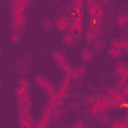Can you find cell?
I'll list each match as a JSON object with an SVG mask.
<instances>
[{"mask_svg":"<svg viewBox=\"0 0 128 128\" xmlns=\"http://www.w3.org/2000/svg\"><path fill=\"white\" fill-rule=\"evenodd\" d=\"M34 84H36L39 88H42V91L48 96L49 100H55V98H57V91H55L54 85H52V84H51V80H49V79H46L45 76L37 74V76L34 78Z\"/></svg>","mask_w":128,"mask_h":128,"instance_id":"6da1fadb","label":"cell"},{"mask_svg":"<svg viewBox=\"0 0 128 128\" xmlns=\"http://www.w3.org/2000/svg\"><path fill=\"white\" fill-rule=\"evenodd\" d=\"M52 58H54V61L57 63L58 68L63 72L64 74H70V76H72L73 67H72V64L68 63V60L66 58V55H64L61 51H54V52H52Z\"/></svg>","mask_w":128,"mask_h":128,"instance_id":"7a4b0ae2","label":"cell"},{"mask_svg":"<svg viewBox=\"0 0 128 128\" xmlns=\"http://www.w3.org/2000/svg\"><path fill=\"white\" fill-rule=\"evenodd\" d=\"M70 88H72V76H70V74H64V78L61 79L60 86L55 90V91H57V97L66 98L67 94H68V91H70Z\"/></svg>","mask_w":128,"mask_h":128,"instance_id":"3957f363","label":"cell"},{"mask_svg":"<svg viewBox=\"0 0 128 128\" xmlns=\"http://www.w3.org/2000/svg\"><path fill=\"white\" fill-rule=\"evenodd\" d=\"M20 127L24 128H34L36 127V122L32 118L30 112L28 110H24V109H20Z\"/></svg>","mask_w":128,"mask_h":128,"instance_id":"277c9868","label":"cell"},{"mask_svg":"<svg viewBox=\"0 0 128 128\" xmlns=\"http://www.w3.org/2000/svg\"><path fill=\"white\" fill-rule=\"evenodd\" d=\"M115 73H116L122 80H127L128 79V66L125 63L118 61V63L115 64Z\"/></svg>","mask_w":128,"mask_h":128,"instance_id":"5b68a950","label":"cell"},{"mask_svg":"<svg viewBox=\"0 0 128 128\" xmlns=\"http://www.w3.org/2000/svg\"><path fill=\"white\" fill-rule=\"evenodd\" d=\"M55 28L58 30V32L61 33H66L70 30V18H67V16H64V18H58L57 21H55Z\"/></svg>","mask_w":128,"mask_h":128,"instance_id":"8992f818","label":"cell"},{"mask_svg":"<svg viewBox=\"0 0 128 128\" xmlns=\"http://www.w3.org/2000/svg\"><path fill=\"white\" fill-rule=\"evenodd\" d=\"M84 30V22L82 20H70V30L68 32L73 33L76 37H79V34Z\"/></svg>","mask_w":128,"mask_h":128,"instance_id":"52a82bcc","label":"cell"},{"mask_svg":"<svg viewBox=\"0 0 128 128\" xmlns=\"http://www.w3.org/2000/svg\"><path fill=\"white\" fill-rule=\"evenodd\" d=\"M61 42H63L66 46H74L76 43H78V37L73 34V33H70V32H66L63 33V36H61Z\"/></svg>","mask_w":128,"mask_h":128,"instance_id":"ba28073f","label":"cell"},{"mask_svg":"<svg viewBox=\"0 0 128 128\" xmlns=\"http://www.w3.org/2000/svg\"><path fill=\"white\" fill-rule=\"evenodd\" d=\"M92 58H94V49L86 46L80 51V61L84 64H88L90 61H92Z\"/></svg>","mask_w":128,"mask_h":128,"instance_id":"9c48e42d","label":"cell"},{"mask_svg":"<svg viewBox=\"0 0 128 128\" xmlns=\"http://www.w3.org/2000/svg\"><path fill=\"white\" fill-rule=\"evenodd\" d=\"M85 73H86V67H85V64L78 66V67H73L72 79H80V78H84V76H85Z\"/></svg>","mask_w":128,"mask_h":128,"instance_id":"30bf717a","label":"cell"},{"mask_svg":"<svg viewBox=\"0 0 128 128\" xmlns=\"http://www.w3.org/2000/svg\"><path fill=\"white\" fill-rule=\"evenodd\" d=\"M122 49H119V48H113V46H110L109 49H107V55L112 58V60H119L121 57H122Z\"/></svg>","mask_w":128,"mask_h":128,"instance_id":"8fae6325","label":"cell"},{"mask_svg":"<svg viewBox=\"0 0 128 128\" xmlns=\"http://www.w3.org/2000/svg\"><path fill=\"white\" fill-rule=\"evenodd\" d=\"M51 121H52V119H51L49 116H40L39 121L36 122V127L34 128H48V125H49Z\"/></svg>","mask_w":128,"mask_h":128,"instance_id":"7c38bea8","label":"cell"},{"mask_svg":"<svg viewBox=\"0 0 128 128\" xmlns=\"http://www.w3.org/2000/svg\"><path fill=\"white\" fill-rule=\"evenodd\" d=\"M97 39V34L94 32V28L91 27V28H88L86 32H85V40L88 42V43H94V40Z\"/></svg>","mask_w":128,"mask_h":128,"instance_id":"4fadbf2b","label":"cell"},{"mask_svg":"<svg viewBox=\"0 0 128 128\" xmlns=\"http://www.w3.org/2000/svg\"><path fill=\"white\" fill-rule=\"evenodd\" d=\"M116 26L121 27V28L128 27V16L127 15H119V16H116Z\"/></svg>","mask_w":128,"mask_h":128,"instance_id":"5bb4252c","label":"cell"},{"mask_svg":"<svg viewBox=\"0 0 128 128\" xmlns=\"http://www.w3.org/2000/svg\"><path fill=\"white\" fill-rule=\"evenodd\" d=\"M30 80L28 79H26V78H21L20 80H18V88H21V90H24V91H30Z\"/></svg>","mask_w":128,"mask_h":128,"instance_id":"9a60e30c","label":"cell"},{"mask_svg":"<svg viewBox=\"0 0 128 128\" xmlns=\"http://www.w3.org/2000/svg\"><path fill=\"white\" fill-rule=\"evenodd\" d=\"M125 43H127V39H125V40H124V39H115V40H112V42H110V46L122 49V48L125 46Z\"/></svg>","mask_w":128,"mask_h":128,"instance_id":"2e32d148","label":"cell"},{"mask_svg":"<svg viewBox=\"0 0 128 128\" xmlns=\"http://www.w3.org/2000/svg\"><path fill=\"white\" fill-rule=\"evenodd\" d=\"M94 49H96V51H103V49H106V42L97 37L96 40H94Z\"/></svg>","mask_w":128,"mask_h":128,"instance_id":"e0dca14e","label":"cell"},{"mask_svg":"<svg viewBox=\"0 0 128 128\" xmlns=\"http://www.w3.org/2000/svg\"><path fill=\"white\" fill-rule=\"evenodd\" d=\"M61 115H63V109L58 107V106H54V109H52V112H51V119H57V118H60Z\"/></svg>","mask_w":128,"mask_h":128,"instance_id":"ac0fdd59","label":"cell"},{"mask_svg":"<svg viewBox=\"0 0 128 128\" xmlns=\"http://www.w3.org/2000/svg\"><path fill=\"white\" fill-rule=\"evenodd\" d=\"M9 40H10V43L16 45V43H20V42H21V34H20V33H16V32H12V33H10Z\"/></svg>","mask_w":128,"mask_h":128,"instance_id":"d6986e66","label":"cell"},{"mask_svg":"<svg viewBox=\"0 0 128 128\" xmlns=\"http://www.w3.org/2000/svg\"><path fill=\"white\" fill-rule=\"evenodd\" d=\"M42 27H43V30H51V28L54 27V22H52V20H49V18H45V20L42 21Z\"/></svg>","mask_w":128,"mask_h":128,"instance_id":"ffe728a7","label":"cell"},{"mask_svg":"<svg viewBox=\"0 0 128 128\" xmlns=\"http://www.w3.org/2000/svg\"><path fill=\"white\" fill-rule=\"evenodd\" d=\"M9 28L12 30V32H20V24L15 21V20H10V22H9Z\"/></svg>","mask_w":128,"mask_h":128,"instance_id":"44dd1931","label":"cell"},{"mask_svg":"<svg viewBox=\"0 0 128 128\" xmlns=\"http://www.w3.org/2000/svg\"><path fill=\"white\" fill-rule=\"evenodd\" d=\"M90 98H91L90 101H91L92 104H96V103H100V101L103 100V96H101V94H92Z\"/></svg>","mask_w":128,"mask_h":128,"instance_id":"7402d4cb","label":"cell"},{"mask_svg":"<svg viewBox=\"0 0 128 128\" xmlns=\"http://www.w3.org/2000/svg\"><path fill=\"white\" fill-rule=\"evenodd\" d=\"M10 9H21V0H10Z\"/></svg>","mask_w":128,"mask_h":128,"instance_id":"603a6c76","label":"cell"},{"mask_svg":"<svg viewBox=\"0 0 128 128\" xmlns=\"http://www.w3.org/2000/svg\"><path fill=\"white\" fill-rule=\"evenodd\" d=\"M73 128H86V124L82 119H76L74 124H73Z\"/></svg>","mask_w":128,"mask_h":128,"instance_id":"cb8c5ba5","label":"cell"},{"mask_svg":"<svg viewBox=\"0 0 128 128\" xmlns=\"http://www.w3.org/2000/svg\"><path fill=\"white\" fill-rule=\"evenodd\" d=\"M84 4H85V0H73V3H72V6H74V8H84Z\"/></svg>","mask_w":128,"mask_h":128,"instance_id":"d4e9b609","label":"cell"},{"mask_svg":"<svg viewBox=\"0 0 128 128\" xmlns=\"http://www.w3.org/2000/svg\"><path fill=\"white\" fill-rule=\"evenodd\" d=\"M119 92H121V96L124 97V100H128V84H124V90L119 91Z\"/></svg>","mask_w":128,"mask_h":128,"instance_id":"484cf974","label":"cell"},{"mask_svg":"<svg viewBox=\"0 0 128 128\" xmlns=\"http://www.w3.org/2000/svg\"><path fill=\"white\" fill-rule=\"evenodd\" d=\"M122 121H124V124H125V125L128 127V112L125 113V115H124V118H122Z\"/></svg>","mask_w":128,"mask_h":128,"instance_id":"4316f807","label":"cell"},{"mask_svg":"<svg viewBox=\"0 0 128 128\" xmlns=\"http://www.w3.org/2000/svg\"><path fill=\"white\" fill-rule=\"evenodd\" d=\"M98 2H100V3H101V4H107V3H109V2H110V0H98Z\"/></svg>","mask_w":128,"mask_h":128,"instance_id":"83f0119b","label":"cell"},{"mask_svg":"<svg viewBox=\"0 0 128 128\" xmlns=\"http://www.w3.org/2000/svg\"><path fill=\"white\" fill-rule=\"evenodd\" d=\"M2 86H3V84H2V80H0V90H2Z\"/></svg>","mask_w":128,"mask_h":128,"instance_id":"f1b7e54d","label":"cell"},{"mask_svg":"<svg viewBox=\"0 0 128 128\" xmlns=\"http://www.w3.org/2000/svg\"><path fill=\"white\" fill-rule=\"evenodd\" d=\"M52 2H61V0H52Z\"/></svg>","mask_w":128,"mask_h":128,"instance_id":"f546056e","label":"cell"},{"mask_svg":"<svg viewBox=\"0 0 128 128\" xmlns=\"http://www.w3.org/2000/svg\"><path fill=\"white\" fill-rule=\"evenodd\" d=\"M0 55H2V48H0Z\"/></svg>","mask_w":128,"mask_h":128,"instance_id":"4dcf8cb0","label":"cell"},{"mask_svg":"<svg viewBox=\"0 0 128 128\" xmlns=\"http://www.w3.org/2000/svg\"><path fill=\"white\" fill-rule=\"evenodd\" d=\"M127 40H128V32H127Z\"/></svg>","mask_w":128,"mask_h":128,"instance_id":"1f68e13d","label":"cell"},{"mask_svg":"<svg viewBox=\"0 0 128 128\" xmlns=\"http://www.w3.org/2000/svg\"><path fill=\"white\" fill-rule=\"evenodd\" d=\"M20 128H24V127H20Z\"/></svg>","mask_w":128,"mask_h":128,"instance_id":"d6a6232c","label":"cell"},{"mask_svg":"<svg viewBox=\"0 0 128 128\" xmlns=\"http://www.w3.org/2000/svg\"><path fill=\"white\" fill-rule=\"evenodd\" d=\"M72 128H73V127H72Z\"/></svg>","mask_w":128,"mask_h":128,"instance_id":"836d02e7","label":"cell"}]
</instances>
